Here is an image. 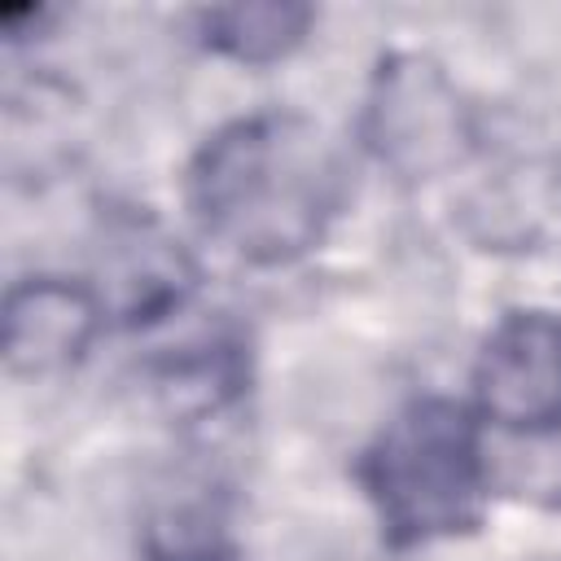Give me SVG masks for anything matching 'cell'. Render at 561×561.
<instances>
[{
  "label": "cell",
  "mask_w": 561,
  "mask_h": 561,
  "mask_svg": "<svg viewBox=\"0 0 561 561\" xmlns=\"http://www.w3.org/2000/svg\"><path fill=\"white\" fill-rule=\"evenodd\" d=\"M346 193L342 153L302 114H250L219 127L188 167V206L206 237L245 263L307 254Z\"/></svg>",
  "instance_id": "6da1fadb"
},
{
  "label": "cell",
  "mask_w": 561,
  "mask_h": 561,
  "mask_svg": "<svg viewBox=\"0 0 561 561\" xmlns=\"http://www.w3.org/2000/svg\"><path fill=\"white\" fill-rule=\"evenodd\" d=\"M359 482L394 543H430L482 517L478 421L451 399H412L368 443Z\"/></svg>",
  "instance_id": "7a4b0ae2"
},
{
  "label": "cell",
  "mask_w": 561,
  "mask_h": 561,
  "mask_svg": "<svg viewBox=\"0 0 561 561\" xmlns=\"http://www.w3.org/2000/svg\"><path fill=\"white\" fill-rule=\"evenodd\" d=\"M307 26H311V9L280 0L228 4L202 13V39L237 61H276L307 35Z\"/></svg>",
  "instance_id": "8992f818"
},
{
  "label": "cell",
  "mask_w": 561,
  "mask_h": 561,
  "mask_svg": "<svg viewBox=\"0 0 561 561\" xmlns=\"http://www.w3.org/2000/svg\"><path fill=\"white\" fill-rule=\"evenodd\" d=\"M96 298L57 276H31L4 302V359L13 373L39 377L75 364L96 333Z\"/></svg>",
  "instance_id": "5b68a950"
},
{
  "label": "cell",
  "mask_w": 561,
  "mask_h": 561,
  "mask_svg": "<svg viewBox=\"0 0 561 561\" xmlns=\"http://www.w3.org/2000/svg\"><path fill=\"white\" fill-rule=\"evenodd\" d=\"M482 416L517 434L561 430V316H508L473 364Z\"/></svg>",
  "instance_id": "277c9868"
},
{
  "label": "cell",
  "mask_w": 561,
  "mask_h": 561,
  "mask_svg": "<svg viewBox=\"0 0 561 561\" xmlns=\"http://www.w3.org/2000/svg\"><path fill=\"white\" fill-rule=\"evenodd\" d=\"M368 145L403 175H430L460 158L465 110L438 66L421 57H394L381 66L368 101Z\"/></svg>",
  "instance_id": "3957f363"
}]
</instances>
